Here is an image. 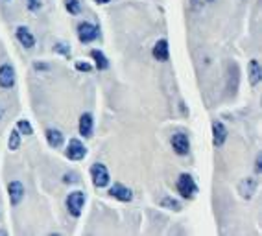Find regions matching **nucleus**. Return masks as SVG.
Listing matches in <instances>:
<instances>
[{
    "instance_id": "obj_8",
    "label": "nucleus",
    "mask_w": 262,
    "mask_h": 236,
    "mask_svg": "<svg viewBox=\"0 0 262 236\" xmlns=\"http://www.w3.org/2000/svg\"><path fill=\"white\" fill-rule=\"evenodd\" d=\"M109 196L115 199H118V201H122V203H127V201H131L133 199V192H131L127 186H124V184L120 183H115L109 188Z\"/></svg>"
},
{
    "instance_id": "obj_23",
    "label": "nucleus",
    "mask_w": 262,
    "mask_h": 236,
    "mask_svg": "<svg viewBox=\"0 0 262 236\" xmlns=\"http://www.w3.org/2000/svg\"><path fill=\"white\" fill-rule=\"evenodd\" d=\"M93 66L89 65V63H81V61H78L76 63V70H80V72H89Z\"/></svg>"
},
{
    "instance_id": "obj_17",
    "label": "nucleus",
    "mask_w": 262,
    "mask_h": 236,
    "mask_svg": "<svg viewBox=\"0 0 262 236\" xmlns=\"http://www.w3.org/2000/svg\"><path fill=\"white\" fill-rule=\"evenodd\" d=\"M47 142L50 148H59L61 144H63V133L54 128L47 129Z\"/></svg>"
},
{
    "instance_id": "obj_15",
    "label": "nucleus",
    "mask_w": 262,
    "mask_h": 236,
    "mask_svg": "<svg viewBox=\"0 0 262 236\" xmlns=\"http://www.w3.org/2000/svg\"><path fill=\"white\" fill-rule=\"evenodd\" d=\"M262 78V66L257 59H251L249 61V83L251 85H258V81Z\"/></svg>"
},
{
    "instance_id": "obj_16",
    "label": "nucleus",
    "mask_w": 262,
    "mask_h": 236,
    "mask_svg": "<svg viewBox=\"0 0 262 236\" xmlns=\"http://www.w3.org/2000/svg\"><path fill=\"white\" fill-rule=\"evenodd\" d=\"M91 57L94 59V65H96V68H98V70H107V68H109L107 57L103 56L102 50H98V48L91 50Z\"/></svg>"
},
{
    "instance_id": "obj_14",
    "label": "nucleus",
    "mask_w": 262,
    "mask_h": 236,
    "mask_svg": "<svg viewBox=\"0 0 262 236\" xmlns=\"http://www.w3.org/2000/svg\"><path fill=\"white\" fill-rule=\"evenodd\" d=\"M257 179H253V177H246V179H242V183L238 184V192L242 198L249 199L255 194V190H257Z\"/></svg>"
},
{
    "instance_id": "obj_19",
    "label": "nucleus",
    "mask_w": 262,
    "mask_h": 236,
    "mask_svg": "<svg viewBox=\"0 0 262 236\" xmlns=\"http://www.w3.org/2000/svg\"><path fill=\"white\" fill-rule=\"evenodd\" d=\"M17 131L20 133V135H26V137H30V135H33V128H32V124L28 122V120H19L17 122Z\"/></svg>"
},
{
    "instance_id": "obj_5",
    "label": "nucleus",
    "mask_w": 262,
    "mask_h": 236,
    "mask_svg": "<svg viewBox=\"0 0 262 236\" xmlns=\"http://www.w3.org/2000/svg\"><path fill=\"white\" fill-rule=\"evenodd\" d=\"M65 155L71 159V161H81L87 155V148L83 146V142L78 140V138H71L69 144H67Z\"/></svg>"
},
{
    "instance_id": "obj_18",
    "label": "nucleus",
    "mask_w": 262,
    "mask_h": 236,
    "mask_svg": "<svg viewBox=\"0 0 262 236\" xmlns=\"http://www.w3.org/2000/svg\"><path fill=\"white\" fill-rule=\"evenodd\" d=\"M161 207L168 208V210H173V213H179V210H181V203L173 198H164L163 201H161Z\"/></svg>"
},
{
    "instance_id": "obj_7",
    "label": "nucleus",
    "mask_w": 262,
    "mask_h": 236,
    "mask_svg": "<svg viewBox=\"0 0 262 236\" xmlns=\"http://www.w3.org/2000/svg\"><path fill=\"white\" fill-rule=\"evenodd\" d=\"M15 80H17V74H15L13 65L4 63L0 66V87L2 89H11L15 85Z\"/></svg>"
},
{
    "instance_id": "obj_6",
    "label": "nucleus",
    "mask_w": 262,
    "mask_h": 236,
    "mask_svg": "<svg viewBox=\"0 0 262 236\" xmlns=\"http://www.w3.org/2000/svg\"><path fill=\"white\" fill-rule=\"evenodd\" d=\"M170 144H172V150L178 153V155H188V151H190V140H188V135L187 133H176L172 135L170 138Z\"/></svg>"
},
{
    "instance_id": "obj_27",
    "label": "nucleus",
    "mask_w": 262,
    "mask_h": 236,
    "mask_svg": "<svg viewBox=\"0 0 262 236\" xmlns=\"http://www.w3.org/2000/svg\"><path fill=\"white\" fill-rule=\"evenodd\" d=\"M50 66L45 65V63H35V70H48Z\"/></svg>"
},
{
    "instance_id": "obj_30",
    "label": "nucleus",
    "mask_w": 262,
    "mask_h": 236,
    "mask_svg": "<svg viewBox=\"0 0 262 236\" xmlns=\"http://www.w3.org/2000/svg\"><path fill=\"white\" fill-rule=\"evenodd\" d=\"M0 116H2V113H0Z\"/></svg>"
},
{
    "instance_id": "obj_9",
    "label": "nucleus",
    "mask_w": 262,
    "mask_h": 236,
    "mask_svg": "<svg viewBox=\"0 0 262 236\" xmlns=\"http://www.w3.org/2000/svg\"><path fill=\"white\" fill-rule=\"evenodd\" d=\"M225 140H227V128L220 120H214L212 122V144L216 148H222L225 144Z\"/></svg>"
},
{
    "instance_id": "obj_12",
    "label": "nucleus",
    "mask_w": 262,
    "mask_h": 236,
    "mask_svg": "<svg viewBox=\"0 0 262 236\" xmlns=\"http://www.w3.org/2000/svg\"><path fill=\"white\" fill-rule=\"evenodd\" d=\"M15 37H17V41H19L24 48H28V50L35 46V37H33L32 32H30L26 26H19L17 32H15Z\"/></svg>"
},
{
    "instance_id": "obj_28",
    "label": "nucleus",
    "mask_w": 262,
    "mask_h": 236,
    "mask_svg": "<svg viewBox=\"0 0 262 236\" xmlns=\"http://www.w3.org/2000/svg\"><path fill=\"white\" fill-rule=\"evenodd\" d=\"M94 2H96V4H107L109 0H94Z\"/></svg>"
},
{
    "instance_id": "obj_11",
    "label": "nucleus",
    "mask_w": 262,
    "mask_h": 236,
    "mask_svg": "<svg viewBox=\"0 0 262 236\" xmlns=\"http://www.w3.org/2000/svg\"><path fill=\"white\" fill-rule=\"evenodd\" d=\"M151 56H154L157 61H168V57H170L168 41H166V39H159V41L154 44V48H151Z\"/></svg>"
},
{
    "instance_id": "obj_2",
    "label": "nucleus",
    "mask_w": 262,
    "mask_h": 236,
    "mask_svg": "<svg viewBox=\"0 0 262 236\" xmlns=\"http://www.w3.org/2000/svg\"><path fill=\"white\" fill-rule=\"evenodd\" d=\"M176 188H178L179 196L185 199H192L198 194V184L194 181L190 174H181L179 175L178 183H176Z\"/></svg>"
},
{
    "instance_id": "obj_10",
    "label": "nucleus",
    "mask_w": 262,
    "mask_h": 236,
    "mask_svg": "<svg viewBox=\"0 0 262 236\" xmlns=\"http://www.w3.org/2000/svg\"><path fill=\"white\" fill-rule=\"evenodd\" d=\"M8 194H10L11 205L17 207L24 199V184L20 183V181H11V183L8 184Z\"/></svg>"
},
{
    "instance_id": "obj_21",
    "label": "nucleus",
    "mask_w": 262,
    "mask_h": 236,
    "mask_svg": "<svg viewBox=\"0 0 262 236\" xmlns=\"http://www.w3.org/2000/svg\"><path fill=\"white\" fill-rule=\"evenodd\" d=\"M67 11L72 15H78L80 13V0H67Z\"/></svg>"
},
{
    "instance_id": "obj_13",
    "label": "nucleus",
    "mask_w": 262,
    "mask_h": 236,
    "mask_svg": "<svg viewBox=\"0 0 262 236\" xmlns=\"http://www.w3.org/2000/svg\"><path fill=\"white\" fill-rule=\"evenodd\" d=\"M93 126H94L93 114H91V113L81 114V116H80V126H78L81 137H85V138L93 137Z\"/></svg>"
},
{
    "instance_id": "obj_4",
    "label": "nucleus",
    "mask_w": 262,
    "mask_h": 236,
    "mask_svg": "<svg viewBox=\"0 0 262 236\" xmlns=\"http://www.w3.org/2000/svg\"><path fill=\"white\" fill-rule=\"evenodd\" d=\"M96 37H98V28L94 24L87 22V20L78 24V39H80V43L89 44L93 41H96Z\"/></svg>"
},
{
    "instance_id": "obj_3",
    "label": "nucleus",
    "mask_w": 262,
    "mask_h": 236,
    "mask_svg": "<svg viewBox=\"0 0 262 236\" xmlns=\"http://www.w3.org/2000/svg\"><path fill=\"white\" fill-rule=\"evenodd\" d=\"M91 177H93V184L96 188H105L111 183V175H109L105 164H102V162H96V164L91 166Z\"/></svg>"
},
{
    "instance_id": "obj_29",
    "label": "nucleus",
    "mask_w": 262,
    "mask_h": 236,
    "mask_svg": "<svg viewBox=\"0 0 262 236\" xmlns=\"http://www.w3.org/2000/svg\"><path fill=\"white\" fill-rule=\"evenodd\" d=\"M207 2H214V0H207Z\"/></svg>"
},
{
    "instance_id": "obj_24",
    "label": "nucleus",
    "mask_w": 262,
    "mask_h": 236,
    "mask_svg": "<svg viewBox=\"0 0 262 236\" xmlns=\"http://www.w3.org/2000/svg\"><path fill=\"white\" fill-rule=\"evenodd\" d=\"M76 177H78L76 174H65L63 175V181H65V183H76V181H78Z\"/></svg>"
},
{
    "instance_id": "obj_20",
    "label": "nucleus",
    "mask_w": 262,
    "mask_h": 236,
    "mask_svg": "<svg viewBox=\"0 0 262 236\" xmlns=\"http://www.w3.org/2000/svg\"><path fill=\"white\" fill-rule=\"evenodd\" d=\"M19 146H20V133L17 131V129H13L10 135V140H8V148H10L11 151H15V150H19Z\"/></svg>"
},
{
    "instance_id": "obj_26",
    "label": "nucleus",
    "mask_w": 262,
    "mask_h": 236,
    "mask_svg": "<svg viewBox=\"0 0 262 236\" xmlns=\"http://www.w3.org/2000/svg\"><path fill=\"white\" fill-rule=\"evenodd\" d=\"M37 8H41V2L39 0H30V10H37Z\"/></svg>"
},
{
    "instance_id": "obj_22",
    "label": "nucleus",
    "mask_w": 262,
    "mask_h": 236,
    "mask_svg": "<svg viewBox=\"0 0 262 236\" xmlns=\"http://www.w3.org/2000/svg\"><path fill=\"white\" fill-rule=\"evenodd\" d=\"M54 50H56L57 54H63V56H71V46L69 44H65V43H57L56 46H54Z\"/></svg>"
},
{
    "instance_id": "obj_1",
    "label": "nucleus",
    "mask_w": 262,
    "mask_h": 236,
    "mask_svg": "<svg viewBox=\"0 0 262 236\" xmlns=\"http://www.w3.org/2000/svg\"><path fill=\"white\" fill-rule=\"evenodd\" d=\"M85 201H87V196H85V192H81V190H74V192L69 194L67 199H65V205H67L69 214L74 216V218H80L81 213H83Z\"/></svg>"
},
{
    "instance_id": "obj_25",
    "label": "nucleus",
    "mask_w": 262,
    "mask_h": 236,
    "mask_svg": "<svg viewBox=\"0 0 262 236\" xmlns=\"http://www.w3.org/2000/svg\"><path fill=\"white\" fill-rule=\"evenodd\" d=\"M262 170V155H257V161H255V172H260Z\"/></svg>"
}]
</instances>
